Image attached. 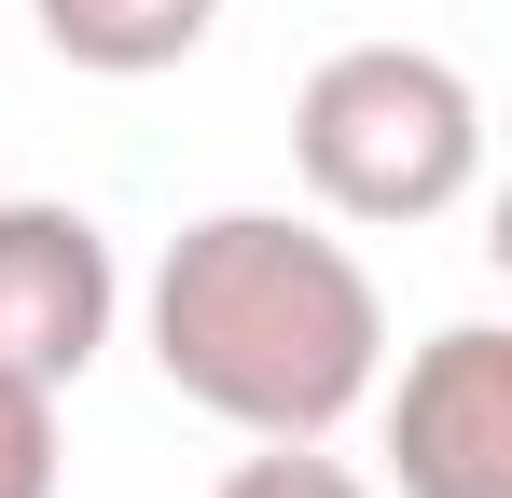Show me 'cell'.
Masks as SVG:
<instances>
[{
  "label": "cell",
  "instance_id": "obj_4",
  "mask_svg": "<svg viewBox=\"0 0 512 498\" xmlns=\"http://www.w3.org/2000/svg\"><path fill=\"white\" fill-rule=\"evenodd\" d=\"M374 429H388L402 498H512V332L443 319L402 360V388L374 374Z\"/></svg>",
  "mask_w": 512,
  "mask_h": 498
},
{
  "label": "cell",
  "instance_id": "obj_5",
  "mask_svg": "<svg viewBox=\"0 0 512 498\" xmlns=\"http://www.w3.org/2000/svg\"><path fill=\"white\" fill-rule=\"evenodd\" d=\"M28 28L97 83H153L180 56H208V28H222V0H28Z\"/></svg>",
  "mask_w": 512,
  "mask_h": 498
},
{
  "label": "cell",
  "instance_id": "obj_7",
  "mask_svg": "<svg viewBox=\"0 0 512 498\" xmlns=\"http://www.w3.org/2000/svg\"><path fill=\"white\" fill-rule=\"evenodd\" d=\"M0 498H56V402L0 374Z\"/></svg>",
  "mask_w": 512,
  "mask_h": 498
},
{
  "label": "cell",
  "instance_id": "obj_3",
  "mask_svg": "<svg viewBox=\"0 0 512 498\" xmlns=\"http://www.w3.org/2000/svg\"><path fill=\"white\" fill-rule=\"evenodd\" d=\"M125 319V263L97 236V208L70 194H0V374L70 402L97 374V346Z\"/></svg>",
  "mask_w": 512,
  "mask_h": 498
},
{
  "label": "cell",
  "instance_id": "obj_6",
  "mask_svg": "<svg viewBox=\"0 0 512 498\" xmlns=\"http://www.w3.org/2000/svg\"><path fill=\"white\" fill-rule=\"evenodd\" d=\"M208 498H374V485L346 471L333 443H250V457H236Z\"/></svg>",
  "mask_w": 512,
  "mask_h": 498
},
{
  "label": "cell",
  "instance_id": "obj_2",
  "mask_svg": "<svg viewBox=\"0 0 512 498\" xmlns=\"http://www.w3.org/2000/svg\"><path fill=\"white\" fill-rule=\"evenodd\" d=\"M291 166H305L319 222L416 236L485 180V83L443 42H333L291 97Z\"/></svg>",
  "mask_w": 512,
  "mask_h": 498
},
{
  "label": "cell",
  "instance_id": "obj_1",
  "mask_svg": "<svg viewBox=\"0 0 512 498\" xmlns=\"http://www.w3.org/2000/svg\"><path fill=\"white\" fill-rule=\"evenodd\" d=\"M153 374L236 443H333L388 374V291L319 208H208L180 222L153 291Z\"/></svg>",
  "mask_w": 512,
  "mask_h": 498
}]
</instances>
